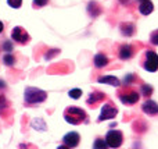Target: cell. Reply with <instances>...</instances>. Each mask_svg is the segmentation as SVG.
I'll list each match as a JSON object with an SVG mask.
<instances>
[{"label": "cell", "mask_w": 158, "mask_h": 149, "mask_svg": "<svg viewBox=\"0 0 158 149\" xmlns=\"http://www.w3.org/2000/svg\"><path fill=\"white\" fill-rule=\"evenodd\" d=\"M63 117L68 124L72 125H79L83 124V123H87V113L81 107H77V106H69V107H65L63 113Z\"/></svg>", "instance_id": "6da1fadb"}, {"label": "cell", "mask_w": 158, "mask_h": 149, "mask_svg": "<svg viewBox=\"0 0 158 149\" xmlns=\"http://www.w3.org/2000/svg\"><path fill=\"white\" fill-rule=\"evenodd\" d=\"M47 99V92L36 86H27L24 91V102L27 106H35Z\"/></svg>", "instance_id": "7a4b0ae2"}, {"label": "cell", "mask_w": 158, "mask_h": 149, "mask_svg": "<svg viewBox=\"0 0 158 149\" xmlns=\"http://www.w3.org/2000/svg\"><path fill=\"white\" fill-rule=\"evenodd\" d=\"M118 98L119 100L123 103L125 106H132V105H136L140 99V92L137 89L132 88V85L128 86H123L122 89L118 91Z\"/></svg>", "instance_id": "3957f363"}, {"label": "cell", "mask_w": 158, "mask_h": 149, "mask_svg": "<svg viewBox=\"0 0 158 149\" xmlns=\"http://www.w3.org/2000/svg\"><path fill=\"white\" fill-rule=\"evenodd\" d=\"M140 66L148 72L158 71V55L154 50H146L140 59Z\"/></svg>", "instance_id": "277c9868"}, {"label": "cell", "mask_w": 158, "mask_h": 149, "mask_svg": "<svg viewBox=\"0 0 158 149\" xmlns=\"http://www.w3.org/2000/svg\"><path fill=\"white\" fill-rule=\"evenodd\" d=\"M117 114H118V107L111 102V100H108V102L104 103L103 107H101L100 116H98L97 121L101 123V121H106V120H112L117 117Z\"/></svg>", "instance_id": "5b68a950"}, {"label": "cell", "mask_w": 158, "mask_h": 149, "mask_svg": "<svg viewBox=\"0 0 158 149\" xmlns=\"http://www.w3.org/2000/svg\"><path fill=\"white\" fill-rule=\"evenodd\" d=\"M11 41L15 42L17 45H27L31 42V35L24 29L22 27H14L11 29Z\"/></svg>", "instance_id": "8992f818"}, {"label": "cell", "mask_w": 158, "mask_h": 149, "mask_svg": "<svg viewBox=\"0 0 158 149\" xmlns=\"http://www.w3.org/2000/svg\"><path fill=\"white\" fill-rule=\"evenodd\" d=\"M106 142L108 148H119L123 144V133L121 130H110L106 134Z\"/></svg>", "instance_id": "52a82bcc"}, {"label": "cell", "mask_w": 158, "mask_h": 149, "mask_svg": "<svg viewBox=\"0 0 158 149\" xmlns=\"http://www.w3.org/2000/svg\"><path fill=\"white\" fill-rule=\"evenodd\" d=\"M135 53H136V49H135L133 45L123 43V45H121L119 49H118V57H119L121 60L126 61V60H131L135 56Z\"/></svg>", "instance_id": "ba28073f"}, {"label": "cell", "mask_w": 158, "mask_h": 149, "mask_svg": "<svg viewBox=\"0 0 158 149\" xmlns=\"http://www.w3.org/2000/svg\"><path fill=\"white\" fill-rule=\"evenodd\" d=\"M107 99L106 94L101 91H93L89 94V96H87L86 99V103L89 107H97L98 105H100L101 102H104V100Z\"/></svg>", "instance_id": "9c48e42d"}, {"label": "cell", "mask_w": 158, "mask_h": 149, "mask_svg": "<svg viewBox=\"0 0 158 149\" xmlns=\"http://www.w3.org/2000/svg\"><path fill=\"white\" fill-rule=\"evenodd\" d=\"M81 142V135L77 131H69L63 137V145L65 148H77Z\"/></svg>", "instance_id": "30bf717a"}, {"label": "cell", "mask_w": 158, "mask_h": 149, "mask_svg": "<svg viewBox=\"0 0 158 149\" xmlns=\"http://www.w3.org/2000/svg\"><path fill=\"white\" fill-rule=\"evenodd\" d=\"M142 110H143V113L147 114V116H157L158 114V103L154 102V100H151L150 98H147L142 105Z\"/></svg>", "instance_id": "8fae6325"}, {"label": "cell", "mask_w": 158, "mask_h": 149, "mask_svg": "<svg viewBox=\"0 0 158 149\" xmlns=\"http://www.w3.org/2000/svg\"><path fill=\"white\" fill-rule=\"evenodd\" d=\"M119 31H121V33H122L123 36L131 38V36H133L135 32H136V25H135L133 22H121L119 24Z\"/></svg>", "instance_id": "7c38bea8"}, {"label": "cell", "mask_w": 158, "mask_h": 149, "mask_svg": "<svg viewBox=\"0 0 158 149\" xmlns=\"http://www.w3.org/2000/svg\"><path fill=\"white\" fill-rule=\"evenodd\" d=\"M93 64H94L96 68H104L106 66L110 64V59L107 57L104 53H97L93 57Z\"/></svg>", "instance_id": "4fadbf2b"}, {"label": "cell", "mask_w": 158, "mask_h": 149, "mask_svg": "<svg viewBox=\"0 0 158 149\" xmlns=\"http://www.w3.org/2000/svg\"><path fill=\"white\" fill-rule=\"evenodd\" d=\"M139 11L142 15H150L154 11V4L151 0H142L139 3Z\"/></svg>", "instance_id": "5bb4252c"}, {"label": "cell", "mask_w": 158, "mask_h": 149, "mask_svg": "<svg viewBox=\"0 0 158 149\" xmlns=\"http://www.w3.org/2000/svg\"><path fill=\"white\" fill-rule=\"evenodd\" d=\"M97 82L100 84H107V85H111V86H121V81L118 80L117 77L114 75H101V77L97 78Z\"/></svg>", "instance_id": "9a60e30c"}, {"label": "cell", "mask_w": 158, "mask_h": 149, "mask_svg": "<svg viewBox=\"0 0 158 149\" xmlns=\"http://www.w3.org/2000/svg\"><path fill=\"white\" fill-rule=\"evenodd\" d=\"M139 92L144 98H150L151 95H153V92H154V88L150 85V84H142V85H140V91Z\"/></svg>", "instance_id": "2e32d148"}, {"label": "cell", "mask_w": 158, "mask_h": 149, "mask_svg": "<svg viewBox=\"0 0 158 149\" xmlns=\"http://www.w3.org/2000/svg\"><path fill=\"white\" fill-rule=\"evenodd\" d=\"M3 63H4V66H7V67H13L14 64H15V57L8 52L3 56Z\"/></svg>", "instance_id": "e0dca14e"}, {"label": "cell", "mask_w": 158, "mask_h": 149, "mask_svg": "<svg viewBox=\"0 0 158 149\" xmlns=\"http://www.w3.org/2000/svg\"><path fill=\"white\" fill-rule=\"evenodd\" d=\"M135 82H136V75H135V74H128V75H125V77H123L121 85L128 86V85H132V84H135Z\"/></svg>", "instance_id": "ac0fdd59"}, {"label": "cell", "mask_w": 158, "mask_h": 149, "mask_svg": "<svg viewBox=\"0 0 158 149\" xmlns=\"http://www.w3.org/2000/svg\"><path fill=\"white\" fill-rule=\"evenodd\" d=\"M93 148H94V149H106V148H108V145H107L106 139L97 138L94 142H93Z\"/></svg>", "instance_id": "d6986e66"}, {"label": "cell", "mask_w": 158, "mask_h": 149, "mask_svg": "<svg viewBox=\"0 0 158 149\" xmlns=\"http://www.w3.org/2000/svg\"><path fill=\"white\" fill-rule=\"evenodd\" d=\"M68 96L71 98V99H79V98L82 96V91L79 88H74L68 92Z\"/></svg>", "instance_id": "ffe728a7"}, {"label": "cell", "mask_w": 158, "mask_h": 149, "mask_svg": "<svg viewBox=\"0 0 158 149\" xmlns=\"http://www.w3.org/2000/svg\"><path fill=\"white\" fill-rule=\"evenodd\" d=\"M49 0H32V4H33V8H42L44 6H47Z\"/></svg>", "instance_id": "44dd1931"}, {"label": "cell", "mask_w": 158, "mask_h": 149, "mask_svg": "<svg viewBox=\"0 0 158 149\" xmlns=\"http://www.w3.org/2000/svg\"><path fill=\"white\" fill-rule=\"evenodd\" d=\"M150 43L154 45V46H158V29L153 31L150 33Z\"/></svg>", "instance_id": "7402d4cb"}, {"label": "cell", "mask_w": 158, "mask_h": 149, "mask_svg": "<svg viewBox=\"0 0 158 149\" xmlns=\"http://www.w3.org/2000/svg\"><path fill=\"white\" fill-rule=\"evenodd\" d=\"M7 4L11 8H19L22 6V0H7Z\"/></svg>", "instance_id": "603a6c76"}, {"label": "cell", "mask_w": 158, "mask_h": 149, "mask_svg": "<svg viewBox=\"0 0 158 149\" xmlns=\"http://www.w3.org/2000/svg\"><path fill=\"white\" fill-rule=\"evenodd\" d=\"M8 100L6 99V96L4 95H0V112L3 110V109H7L8 107Z\"/></svg>", "instance_id": "cb8c5ba5"}, {"label": "cell", "mask_w": 158, "mask_h": 149, "mask_svg": "<svg viewBox=\"0 0 158 149\" xmlns=\"http://www.w3.org/2000/svg\"><path fill=\"white\" fill-rule=\"evenodd\" d=\"M3 50H7V52L13 50V46L10 45V42H4V43H3Z\"/></svg>", "instance_id": "d4e9b609"}, {"label": "cell", "mask_w": 158, "mask_h": 149, "mask_svg": "<svg viewBox=\"0 0 158 149\" xmlns=\"http://www.w3.org/2000/svg\"><path fill=\"white\" fill-rule=\"evenodd\" d=\"M4 88H6V82L0 80V89H4Z\"/></svg>", "instance_id": "484cf974"}, {"label": "cell", "mask_w": 158, "mask_h": 149, "mask_svg": "<svg viewBox=\"0 0 158 149\" xmlns=\"http://www.w3.org/2000/svg\"><path fill=\"white\" fill-rule=\"evenodd\" d=\"M3 31H4V24H3V22L0 21V33H2Z\"/></svg>", "instance_id": "4316f807"}, {"label": "cell", "mask_w": 158, "mask_h": 149, "mask_svg": "<svg viewBox=\"0 0 158 149\" xmlns=\"http://www.w3.org/2000/svg\"><path fill=\"white\" fill-rule=\"evenodd\" d=\"M139 2H142V0H139Z\"/></svg>", "instance_id": "83f0119b"}]
</instances>
